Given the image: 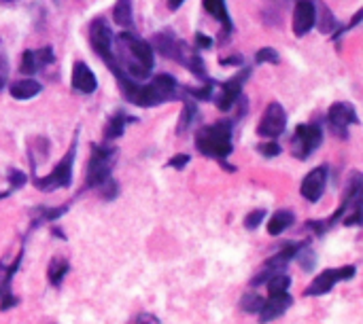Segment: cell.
Listing matches in <instances>:
<instances>
[{"mask_svg":"<svg viewBox=\"0 0 363 324\" xmlns=\"http://www.w3.org/2000/svg\"><path fill=\"white\" fill-rule=\"evenodd\" d=\"M119 49L121 53H128V59H123L125 64V72L134 79H147L151 68H153V49L147 40H140L138 36L123 32L119 34Z\"/></svg>","mask_w":363,"mask_h":324,"instance_id":"obj_1","label":"cell"},{"mask_svg":"<svg viewBox=\"0 0 363 324\" xmlns=\"http://www.w3.org/2000/svg\"><path fill=\"white\" fill-rule=\"evenodd\" d=\"M196 146L202 155L215 157V159H225L232 155V125L230 123H215L206 125L198 132L196 136Z\"/></svg>","mask_w":363,"mask_h":324,"instance_id":"obj_2","label":"cell"},{"mask_svg":"<svg viewBox=\"0 0 363 324\" xmlns=\"http://www.w3.org/2000/svg\"><path fill=\"white\" fill-rule=\"evenodd\" d=\"M117 151L113 146H94L91 159L87 163V187L102 189L111 183V170L115 166Z\"/></svg>","mask_w":363,"mask_h":324,"instance_id":"obj_3","label":"cell"},{"mask_svg":"<svg viewBox=\"0 0 363 324\" xmlns=\"http://www.w3.org/2000/svg\"><path fill=\"white\" fill-rule=\"evenodd\" d=\"M89 42L94 47V51L111 66V70L115 72V76L121 72V68L117 66L115 62V55L111 53V47H113V32L108 28V23L104 19H94L91 25H89Z\"/></svg>","mask_w":363,"mask_h":324,"instance_id":"obj_4","label":"cell"},{"mask_svg":"<svg viewBox=\"0 0 363 324\" xmlns=\"http://www.w3.org/2000/svg\"><path fill=\"white\" fill-rule=\"evenodd\" d=\"M74 155H77V138H74L72 146L68 149V153L64 155V159L55 166V170L49 176H43V178H36L34 180L36 189H40V191H53V189L70 187V183H72V159H74Z\"/></svg>","mask_w":363,"mask_h":324,"instance_id":"obj_5","label":"cell"},{"mask_svg":"<svg viewBox=\"0 0 363 324\" xmlns=\"http://www.w3.org/2000/svg\"><path fill=\"white\" fill-rule=\"evenodd\" d=\"M355 274H357V267H355V265H345V267H336V270H325V272H321V274L308 284V289L304 291V297H319V295H325V293H330L338 282L353 280Z\"/></svg>","mask_w":363,"mask_h":324,"instance_id":"obj_6","label":"cell"},{"mask_svg":"<svg viewBox=\"0 0 363 324\" xmlns=\"http://www.w3.org/2000/svg\"><path fill=\"white\" fill-rule=\"evenodd\" d=\"M321 140H323L321 125H317V123L298 125L296 134H294V155L298 159H308L321 146Z\"/></svg>","mask_w":363,"mask_h":324,"instance_id":"obj_7","label":"cell"},{"mask_svg":"<svg viewBox=\"0 0 363 324\" xmlns=\"http://www.w3.org/2000/svg\"><path fill=\"white\" fill-rule=\"evenodd\" d=\"M285 127H287V112L279 102H272L266 108V112L257 125V134L264 138H279L285 132Z\"/></svg>","mask_w":363,"mask_h":324,"instance_id":"obj_8","label":"cell"},{"mask_svg":"<svg viewBox=\"0 0 363 324\" xmlns=\"http://www.w3.org/2000/svg\"><path fill=\"white\" fill-rule=\"evenodd\" d=\"M328 121H330V127L336 136L340 138H347L349 136V125L357 123V112L353 108V104H347V102H336L330 112H328Z\"/></svg>","mask_w":363,"mask_h":324,"instance_id":"obj_9","label":"cell"},{"mask_svg":"<svg viewBox=\"0 0 363 324\" xmlns=\"http://www.w3.org/2000/svg\"><path fill=\"white\" fill-rule=\"evenodd\" d=\"M294 303V297L285 291V293H277V295H270L262 308H259V323H272L277 318H281Z\"/></svg>","mask_w":363,"mask_h":324,"instance_id":"obj_10","label":"cell"},{"mask_svg":"<svg viewBox=\"0 0 363 324\" xmlns=\"http://www.w3.org/2000/svg\"><path fill=\"white\" fill-rule=\"evenodd\" d=\"M317 23V6L315 0H298L294 11V32L298 36L308 34Z\"/></svg>","mask_w":363,"mask_h":324,"instance_id":"obj_11","label":"cell"},{"mask_svg":"<svg viewBox=\"0 0 363 324\" xmlns=\"http://www.w3.org/2000/svg\"><path fill=\"white\" fill-rule=\"evenodd\" d=\"M325 185H328V168L325 166H321V168H315L306 178H304V183H302V197L306 199V202H313V204H317L321 197H323V193H325Z\"/></svg>","mask_w":363,"mask_h":324,"instance_id":"obj_12","label":"cell"},{"mask_svg":"<svg viewBox=\"0 0 363 324\" xmlns=\"http://www.w3.org/2000/svg\"><path fill=\"white\" fill-rule=\"evenodd\" d=\"M53 59L55 57H53V49L51 47H43V49H36V51H23L19 70H21V74H34L36 70L49 66Z\"/></svg>","mask_w":363,"mask_h":324,"instance_id":"obj_13","label":"cell"},{"mask_svg":"<svg viewBox=\"0 0 363 324\" xmlns=\"http://www.w3.org/2000/svg\"><path fill=\"white\" fill-rule=\"evenodd\" d=\"M70 83H72V89L79 91V93H94L96 87H98L96 74L83 62H77L72 66V79H70Z\"/></svg>","mask_w":363,"mask_h":324,"instance_id":"obj_14","label":"cell"},{"mask_svg":"<svg viewBox=\"0 0 363 324\" xmlns=\"http://www.w3.org/2000/svg\"><path fill=\"white\" fill-rule=\"evenodd\" d=\"M245 79H247V74H240V76H236V79L228 81V83L221 87V96L217 98V106H219V110H230V108L236 104V100L240 98L242 81H245Z\"/></svg>","mask_w":363,"mask_h":324,"instance_id":"obj_15","label":"cell"},{"mask_svg":"<svg viewBox=\"0 0 363 324\" xmlns=\"http://www.w3.org/2000/svg\"><path fill=\"white\" fill-rule=\"evenodd\" d=\"M9 93L15 98V100H30L34 96L40 93V83L34 81V79H19L11 85Z\"/></svg>","mask_w":363,"mask_h":324,"instance_id":"obj_16","label":"cell"},{"mask_svg":"<svg viewBox=\"0 0 363 324\" xmlns=\"http://www.w3.org/2000/svg\"><path fill=\"white\" fill-rule=\"evenodd\" d=\"M294 223H296L294 212H289V210H279V212L270 219V223H268V233H270V236H281V233L287 231Z\"/></svg>","mask_w":363,"mask_h":324,"instance_id":"obj_17","label":"cell"},{"mask_svg":"<svg viewBox=\"0 0 363 324\" xmlns=\"http://www.w3.org/2000/svg\"><path fill=\"white\" fill-rule=\"evenodd\" d=\"M68 272H70L68 261H66V259H57V257H55V259H51V263H49L47 278H49V282H51L53 287H60Z\"/></svg>","mask_w":363,"mask_h":324,"instance_id":"obj_18","label":"cell"},{"mask_svg":"<svg viewBox=\"0 0 363 324\" xmlns=\"http://www.w3.org/2000/svg\"><path fill=\"white\" fill-rule=\"evenodd\" d=\"M113 21L117 25H123V28L132 25L134 13H132V2L130 0H117V4L113 8Z\"/></svg>","mask_w":363,"mask_h":324,"instance_id":"obj_19","label":"cell"},{"mask_svg":"<svg viewBox=\"0 0 363 324\" xmlns=\"http://www.w3.org/2000/svg\"><path fill=\"white\" fill-rule=\"evenodd\" d=\"M125 121H128V117H125L123 112L113 115V117L108 119V123H106L104 138H106V140H115V138H119V136L123 134V129H125Z\"/></svg>","mask_w":363,"mask_h":324,"instance_id":"obj_20","label":"cell"},{"mask_svg":"<svg viewBox=\"0 0 363 324\" xmlns=\"http://www.w3.org/2000/svg\"><path fill=\"white\" fill-rule=\"evenodd\" d=\"M202 2H204V8L213 17H217L223 25L230 28V15H228V8H225V0H202Z\"/></svg>","mask_w":363,"mask_h":324,"instance_id":"obj_21","label":"cell"},{"mask_svg":"<svg viewBox=\"0 0 363 324\" xmlns=\"http://www.w3.org/2000/svg\"><path fill=\"white\" fill-rule=\"evenodd\" d=\"M262 303H264V299H262L259 295L249 293V295H245V297H242L240 308H242V312H247V314H257V312H259V308H262Z\"/></svg>","mask_w":363,"mask_h":324,"instance_id":"obj_22","label":"cell"},{"mask_svg":"<svg viewBox=\"0 0 363 324\" xmlns=\"http://www.w3.org/2000/svg\"><path fill=\"white\" fill-rule=\"evenodd\" d=\"M315 4H317V11H321V23H319V30H321V32H325V34H328V32H332V30L336 28V19H334V15H332V13H330L321 2H315Z\"/></svg>","mask_w":363,"mask_h":324,"instance_id":"obj_23","label":"cell"},{"mask_svg":"<svg viewBox=\"0 0 363 324\" xmlns=\"http://www.w3.org/2000/svg\"><path fill=\"white\" fill-rule=\"evenodd\" d=\"M266 219V210H253L251 214H247L245 216V227L247 229H255V227H259L262 225V221Z\"/></svg>","mask_w":363,"mask_h":324,"instance_id":"obj_24","label":"cell"},{"mask_svg":"<svg viewBox=\"0 0 363 324\" xmlns=\"http://www.w3.org/2000/svg\"><path fill=\"white\" fill-rule=\"evenodd\" d=\"M255 57H257L259 64H264V62H268V64H279V53H277L274 49H268V47H266V49H259Z\"/></svg>","mask_w":363,"mask_h":324,"instance_id":"obj_25","label":"cell"},{"mask_svg":"<svg viewBox=\"0 0 363 324\" xmlns=\"http://www.w3.org/2000/svg\"><path fill=\"white\" fill-rule=\"evenodd\" d=\"M194 117H196V106L187 104V106H185V110H183L181 123H179V132H185V129L189 127V123L194 121Z\"/></svg>","mask_w":363,"mask_h":324,"instance_id":"obj_26","label":"cell"},{"mask_svg":"<svg viewBox=\"0 0 363 324\" xmlns=\"http://www.w3.org/2000/svg\"><path fill=\"white\" fill-rule=\"evenodd\" d=\"M259 151H262L266 157H274V155H279V153H281V146H279L277 142H270V144H262V146H259Z\"/></svg>","mask_w":363,"mask_h":324,"instance_id":"obj_27","label":"cell"},{"mask_svg":"<svg viewBox=\"0 0 363 324\" xmlns=\"http://www.w3.org/2000/svg\"><path fill=\"white\" fill-rule=\"evenodd\" d=\"M6 76H9V62L0 55V89L6 85Z\"/></svg>","mask_w":363,"mask_h":324,"instance_id":"obj_28","label":"cell"},{"mask_svg":"<svg viewBox=\"0 0 363 324\" xmlns=\"http://www.w3.org/2000/svg\"><path fill=\"white\" fill-rule=\"evenodd\" d=\"M187 163H189V155H177V157H172V159H170V166H172V168H177V170L185 168Z\"/></svg>","mask_w":363,"mask_h":324,"instance_id":"obj_29","label":"cell"},{"mask_svg":"<svg viewBox=\"0 0 363 324\" xmlns=\"http://www.w3.org/2000/svg\"><path fill=\"white\" fill-rule=\"evenodd\" d=\"M9 180H11V185H13V189H17V187H21V185L26 183V176H23L21 172H17V170H13V172H11V176H9Z\"/></svg>","mask_w":363,"mask_h":324,"instance_id":"obj_30","label":"cell"},{"mask_svg":"<svg viewBox=\"0 0 363 324\" xmlns=\"http://www.w3.org/2000/svg\"><path fill=\"white\" fill-rule=\"evenodd\" d=\"M132 324H160V320L153 314H138Z\"/></svg>","mask_w":363,"mask_h":324,"instance_id":"obj_31","label":"cell"},{"mask_svg":"<svg viewBox=\"0 0 363 324\" xmlns=\"http://www.w3.org/2000/svg\"><path fill=\"white\" fill-rule=\"evenodd\" d=\"M196 40H198V45L204 47V49H208V47L213 45V38H211V36H204V34H196Z\"/></svg>","mask_w":363,"mask_h":324,"instance_id":"obj_32","label":"cell"},{"mask_svg":"<svg viewBox=\"0 0 363 324\" xmlns=\"http://www.w3.org/2000/svg\"><path fill=\"white\" fill-rule=\"evenodd\" d=\"M168 2H170V8H179L185 0H168Z\"/></svg>","mask_w":363,"mask_h":324,"instance_id":"obj_33","label":"cell"},{"mask_svg":"<svg viewBox=\"0 0 363 324\" xmlns=\"http://www.w3.org/2000/svg\"><path fill=\"white\" fill-rule=\"evenodd\" d=\"M0 2H15V0H0Z\"/></svg>","mask_w":363,"mask_h":324,"instance_id":"obj_34","label":"cell"}]
</instances>
